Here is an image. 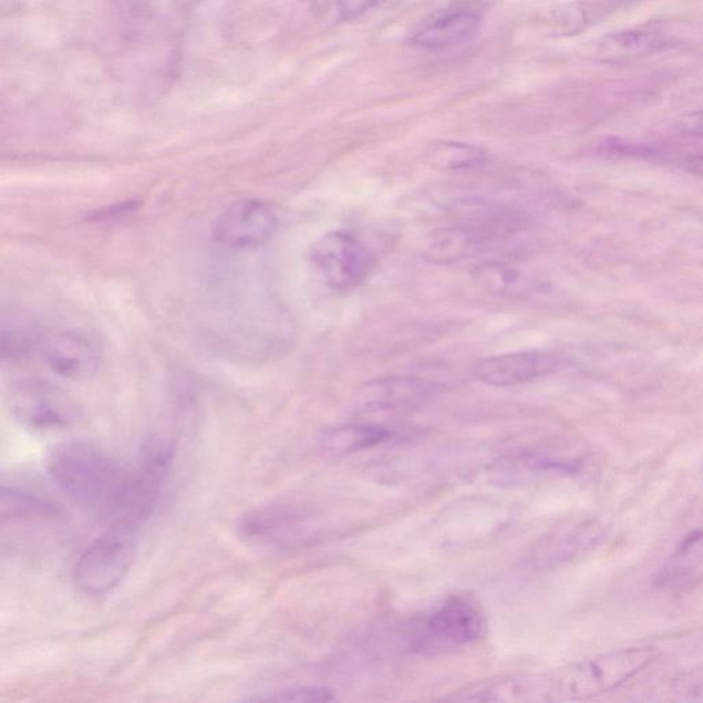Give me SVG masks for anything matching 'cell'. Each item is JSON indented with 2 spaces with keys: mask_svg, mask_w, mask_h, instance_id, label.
<instances>
[{
  "mask_svg": "<svg viewBox=\"0 0 703 703\" xmlns=\"http://www.w3.org/2000/svg\"><path fill=\"white\" fill-rule=\"evenodd\" d=\"M477 279L489 293L507 297H525L531 290L528 272L508 265H487L478 268Z\"/></svg>",
  "mask_w": 703,
  "mask_h": 703,
  "instance_id": "obj_20",
  "label": "cell"
},
{
  "mask_svg": "<svg viewBox=\"0 0 703 703\" xmlns=\"http://www.w3.org/2000/svg\"><path fill=\"white\" fill-rule=\"evenodd\" d=\"M310 260L329 289L360 288L375 268V255L350 234L333 231L320 237L310 250Z\"/></svg>",
  "mask_w": 703,
  "mask_h": 703,
  "instance_id": "obj_5",
  "label": "cell"
},
{
  "mask_svg": "<svg viewBox=\"0 0 703 703\" xmlns=\"http://www.w3.org/2000/svg\"><path fill=\"white\" fill-rule=\"evenodd\" d=\"M10 405L15 420L32 431L66 428L82 416V411L70 394L40 380H25L15 384L10 392Z\"/></svg>",
  "mask_w": 703,
  "mask_h": 703,
  "instance_id": "obj_6",
  "label": "cell"
},
{
  "mask_svg": "<svg viewBox=\"0 0 703 703\" xmlns=\"http://www.w3.org/2000/svg\"><path fill=\"white\" fill-rule=\"evenodd\" d=\"M552 353L524 351L483 359L474 368V376L485 385L511 387L545 379L558 369Z\"/></svg>",
  "mask_w": 703,
  "mask_h": 703,
  "instance_id": "obj_10",
  "label": "cell"
},
{
  "mask_svg": "<svg viewBox=\"0 0 703 703\" xmlns=\"http://www.w3.org/2000/svg\"><path fill=\"white\" fill-rule=\"evenodd\" d=\"M488 239L473 228L456 223V225L436 228L427 237L422 256L432 265H455L476 256L485 247Z\"/></svg>",
  "mask_w": 703,
  "mask_h": 703,
  "instance_id": "obj_13",
  "label": "cell"
},
{
  "mask_svg": "<svg viewBox=\"0 0 703 703\" xmlns=\"http://www.w3.org/2000/svg\"><path fill=\"white\" fill-rule=\"evenodd\" d=\"M277 226V215L270 205L257 199H241L217 216L214 237L223 247L251 249L271 239Z\"/></svg>",
  "mask_w": 703,
  "mask_h": 703,
  "instance_id": "obj_8",
  "label": "cell"
},
{
  "mask_svg": "<svg viewBox=\"0 0 703 703\" xmlns=\"http://www.w3.org/2000/svg\"><path fill=\"white\" fill-rule=\"evenodd\" d=\"M138 527L112 523L91 541L73 569V581L87 596H105L116 590L128 575L138 547Z\"/></svg>",
  "mask_w": 703,
  "mask_h": 703,
  "instance_id": "obj_3",
  "label": "cell"
},
{
  "mask_svg": "<svg viewBox=\"0 0 703 703\" xmlns=\"http://www.w3.org/2000/svg\"><path fill=\"white\" fill-rule=\"evenodd\" d=\"M393 436L386 427L376 425H348L331 428L319 440V448L325 456L342 457L362 453L389 442Z\"/></svg>",
  "mask_w": 703,
  "mask_h": 703,
  "instance_id": "obj_17",
  "label": "cell"
},
{
  "mask_svg": "<svg viewBox=\"0 0 703 703\" xmlns=\"http://www.w3.org/2000/svg\"><path fill=\"white\" fill-rule=\"evenodd\" d=\"M426 163L438 170H473L488 163V154L482 147L462 142H434L425 154Z\"/></svg>",
  "mask_w": 703,
  "mask_h": 703,
  "instance_id": "obj_19",
  "label": "cell"
},
{
  "mask_svg": "<svg viewBox=\"0 0 703 703\" xmlns=\"http://www.w3.org/2000/svg\"><path fill=\"white\" fill-rule=\"evenodd\" d=\"M176 2L182 4V6H190L193 3H196L197 0H176Z\"/></svg>",
  "mask_w": 703,
  "mask_h": 703,
  "instance_id": "obj_24",
  "label": "cell"
},
{
  "mask_svg": "<svg viewBox=\"0 0 703 703\" xmlns=\"http://www.w3.org/2000/svg\"><path fill=\"white\" fill-rule=\"evenodd\" d=\"M657 651L631 648L611 651L550 672L518 674L474 684L457 702H576L621 688L654 662Z\"/></svg>",
  "mask_w": 703,
  "mask_h": 703,
  "instance_id": "obj_1",
  "label": "cell"
},
{
  "mask_svg": "<svg viewBox=\"0 0 703 703\" xmlns=\"http://www.w3.org/2000/svg\"><path fill=\"white\" fill-rule=\"evenodd\" d=\"M433 386L413 376L381 379L359 389L353 407L360 413H400L422 407L432 397Z\"/></svg>",
  "mask_w": 703,
  "mask_h": 703,
  "instance_id": "obj_11",
  "label": "cell"
},
{
  "mask_svg": "<svg viewBox=\"0 0 703 703\" xmlns=\"http://www.w3.org/2000/svg\"><path fill=\"white\" fill-rule=\"evenodd\" d=\"M61 508L48 497L31 490L3 485L0 490V516L4 521H44L59 517Z\"/></svg>",
  "mask_w": 703,
  "mask_h": 703,
  "instance_id": "obj_18",
  "label": "cell"
},
{
  "mask_svg": "<svg viewBox=\"0 0 703 703\" xmlns=\"http://www.w3.org/2000/svg\"><path fill=\"white\" fill-rule=\"evenodd\" d=\"M422 631L420 640L423 648H461L484 637L487 617L476 599L453 596L423 620Z\"/></svg>",
  "mask_w": 703,
  "mask_h": 703,
  "instance_id": "obj_7",
  "label": "cell"
},
{
  "mask_svg": "<svg viewBox=\"0 0 703 703\" xmlns=\"http://www.w3.org/2000/svg\"><path fill=\"white\" fill-rule=\"evenodd\" d=\"M380 0H337L342 19L351 20L374 8Z\"/></svg>",
  "mask_w": 703,
  "mask_h": 703,
  "instance_id": "obj_23",
  "label": "cell"
},
{
  "mask_svg": "<svg viewBox=\"0 0 703 703\" xmlns=\"http://www.w3.org/2000/svg\"><path fill=\"white\" fill-rule=\"evenodd\" d=\"M597 539L596 528L587 524H571L552 530L542 537L531 552V564L537 569H552L571 558Z\"/></svg>",
  "mask_w": 703,
  "mask_h": 703,
  "instance_id": "obj_15",
  "label": "cell"
},
{
  "mask_svg": "<svg viewBox=\"0 0 703 703\" xmlns=\"http://www.w3.org/2000/svg\"><path fill=\"white\" fill-rule=\"evenodd\" d=\"M587 24V10L581 4L562 6L551 11L548 25L561 33L579 32Z\"/></svg>",
  "mask_w": 703,
  "mask_h": 703,
  "instance_id": "obj_22",
  "label": "cell"
},
{
  "mask_svg": "<svg viewBox=\"0 0 703 703\" xmlns=\"http://www.w3.org/2000/svg\"><path fill=\"white\" fill-rule=\"evenodd\" d=\"M669 40L653 27L634 28L606 37L599 43L598 59L606 64H628L665 49Z\"/></svg>",
  "mask_w": 703,
  "mask_h": 703,
  "instance_id": "obj_14",
  "label": "cell"
},
{
  "mask_svg": "<svg viewBox=\"0 0 703 703\" xmlns=\"http://www.w3.org/2000/svg\"><path fill=\"white\" fill-rule=\"evenodd\" d=\"M175 449L174 440L165 436H152L143 443L138 467L128 474L123 493L108 514L113 523L139 528L152 516L173 466Z\"/></svg>",
  "mask_w": 703,
  "mask_h": 703,
  "instance_id": "obj_4",
  "label": "cell"
},
{
  "mask_svg": "<svg viewBox=\"0 0 703 703\" xmlns=\"http://www.w3.org/2000/svg\"><path fill=\"white\" fill-rule=\"evenodd\" d=\"M43 356L55 374L70 380L87 379L100 363V353L93 342L76 333L50 337L43 347Z\"/></svg>",
  "mask_w": 703,
  "mask_h": 703,
  "instance_id": "obj_12",
  "label": "cell"
},
{
  "mask_svg": "<svg viewBox=\"0 0 703 703\" xmlns=\"http://www.w3.org/2000/svg\"><path fill=\"white\" fill-rule=\"evenodd\" d=\"M297 519L299 514L282 505L251 508L239 518L237 535L250 545H265L277 540L286 530L293 527Z\"/></svg>",
  "mask_w": 703,
  "mask_h": 703,
  "instance_id": "obj_16",
  "label": "cell"
},
{
  "mask_svg": "<svg viewBox=\"0 0 703 703\" xmlns=\"http://www.w3.org/2000/svg\"><path fill=\"white\" fill-rule=\"evenodd\" d=\"M483 24L478 3L459 2L437 11L410 33V43L427 50H443L471 42Z\"/></svg>",
  "mask_w": 703,
  "mask_h": 703,
  "instance_id": "obj_9",
  "label": "cell"
},
{
  "mask_svg": "<svg viewBox=\"0 0 703 703\" xmlns=\"http://www.w3.org/2000/svg\"><path fill=\"white\" fill-rule=\"evenodd\" d=\"M45 468L56 488L71 500L107 514L116 505L130 474L105 451L85 442L55 445Z\"/></svg>",
  "mask_w": 703,
  "mask_h": 703,
  "instance_id": "obj_2",
  "label": "cell"
},
{
  "mask_svg": "<svg viewBox=\"0 0 703 703\" xmlns=\"http://www.w3.org/2000/svg\"><path fill=\"white\" fill-rule=\"evenodd\" d=\"M249 701L265 702H333L335 701L334 691L323 685H297L272 691L266 695L256 696Z\"/></svg>",
  "mask_w": 703,
  "mask_h": 703,
  "instance_id": "obj_21",
  "label": "cell"
}]
</instances>
